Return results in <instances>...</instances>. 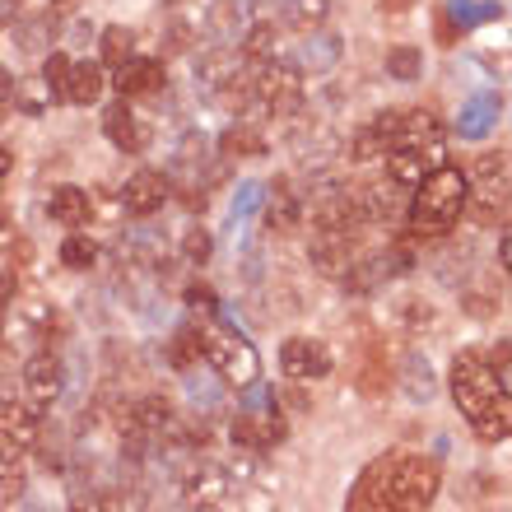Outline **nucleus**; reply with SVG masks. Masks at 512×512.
Segmentation results:
<instances>
[{"label":"nucleus","mask_w":512,"mask_h":512,"mask_svg":"<svg viewBox=\"0 0 512 512\" xmlns=\"http://www.w3.org/2000/svg\"><path fill=\"white\" fill-rule=\"evenodd\" d=\"M438 494V466L424 457L373 461L350 494L345 512H429Z\"/></svg>","instance_id":"nucleus-1"},{"label":"nucleus","mask_w":512,"mask_h":512,"mask_svg":"<svg viewBox=\"0 0 512 512\" xmlns=\"http://www.w3.org/2000/svg\"><path fill=\"white\" fill-rule=\"evenodd\" d=\"M452 396H457L461 415L471 424L485 443H503L512 433V401H508V387L494 378V368L480 350H466L452 359Z\"/></svg>","instance_id":"nucleus-2"},{"label":"nucleus","mask_w":512,"mask_h":512,"mask_svg":"<svg viewBox=\"0 0 512 512\" xmlns=\"http://www.w3.org/2000/svg\"><path fill=\"white\" fill-rule=\"evenodd\" d=\"M466 191H471V177L461 168H433L415 191H410V205H405V219L419 238H443L452 224L466 210Z\"/></svg>","instance_id":"nucleus-3"},{"label":"nucleus","mask_w":512,"mask_h":512,"mask_svg":"<svg viewBox=\"0 0 512 512\" xmlns=\"http://www.w3.org/2000/svg\"><path fill=\"white\" fill-rule=\"evenodd\" d=\"M201 350L210 359V368L224 378V387H252V382H261V354H256V345L224 312L201 326Z\"/></svg>","instance_id":"nucleus-4"},{"label":"nucleus","mask_w":512,"mask_h":512,"mask_svg":"<svg viewBox=\"0 0 512 512\" xmlns=\"http://www.w3.org/2000/svg\"><path fill=\"white\" fill-rule=\"evenodd\" d=\"M252 108L266 117H298L303 112V75L294 61H256L252 66Z\"/></svg>","instance_id":"nucleus-5"},{"label":"nucleus","mask_w":512,"mask_h":512,"mask_svg":"<svg viewBox=\"0 0 512 512\" xmlns=\"http://www.w3.org/2000/svg\"><path fill=\"white\" fill-rule=\"evenodd\" d=\"M280 368H284V378H294V382H322V378H331L336 354L317 336H289L280 345Z\"/></svg>","instance_id":"nucleus-6"},{"label":"nucleus","mask_w":512,"mask_h":512,"mask_svg":"<svg viewBox=\"0 0 512 512\" xmlns=\"http://www.w3.org/2000/svg\"><path fill=\"white\" fill-rule=\"evenodd\" d=\"M354 233L359 229H317L312 233L308 261L317 266V275H326V280H345V275H350V266L359 261Z\"/></svg>","instance_id":"nucleus-7"},{"label":"nucleus","mask_w":512,"mask_h":512,"mask_svg":"<svg viewBox=\"0 0 512 512\" xmlns=\"http://www.w3.org/2000/svg\"><path fill=\"white\" fill-rule=\"evenodd\" d=\"M354 210H359V224H396L405 219V205H410V191L401 182H373V187H350Z\"/></svg>","instance_id":"nucleus-8"},{"label":"nucleus","mask_w":512,"mask_h":512,"mask_svg":"<svg viewBox=\"0 0 512 512\" xmlns=\"http://www.w3.org/2000/svg\"><path fill=\"white\" fill-rule=\"evenodd\" d=\"M284 438V419H280V401L275 405H252L233 419V447L243 452H266Z\"/></svg>","instance_id":"nucleus-9"},{"label":"nucleus","mask_w":512,"mask_h":512,"mask_svg":"<svg viewBox=\"0 0 512 512\" xmlns=\"http://www.w3.org/2000/svg\"><path fill=\"white\" fill-rule=\"evenodd\" d=\"M168 196H173V177L159 173V168H140V173L126 177V187H122L126 215H135V219L159 215L163 205H168Z\"/></svg>","instance_id":"nucleus-10"},{"label":"nucleus","mask_w":512,"mask_h":512,"mask_svg":"<svg viewBox=\"0 0 512 512\" xmlns=\"http://www.w3.org/2000/svg\"><path fill=\"white\" fill-rule=\"evenodd\" d=\"M415 266V256L405 252V247H387V252H373V256H359L350 266V275H345V284H350L354 294H368V289H378V284L396 280V275H405V270Z\"/></svg>","instance_id":"nucleus-11"},{"label":"nucleus","mask_w":512,"mask_h":512,"mask_svg":"<svg viewBox=\"0 0 512 512\" xmlns=\"http://www.w3.org/2000/svg\"><path fill=\"white\" fill-rule=\"evenodd\" d=\"M103 135H108L122 154H145L149 149V122L131 108V98H117V103L103 112Z\"/></svg>","instance_id":"nucleus-12"},{"label":"nucleus","mask_w":512,"mask_h":512,"mask_svg":"<svg viewBox=\"0 0 512 512\" xmlns=\"http://www.w3.org/2000/svg\"><path fill=\"white\" fill-rule=\"evenodd\" d=\"M61 387H66V368H61V359L38 354V359H28L24 364V401L33 405V410H47V405L61 396Z\"/></svg>","instance_id":"nucleus-13"},{"label":"nucleus","mask_w":512,"mask_h":512,"mask_svg":"<svg viewBox=\"0 0 512 512\" xmlns=\"http://www.w3.org/2000/svg\"><path fill=\"white\" fill-rule=\"evenodd\" d=\"M503 122V94H494V89H480V94H471L466 103H461L457 112V135L461 140H485L494 126Z\"/></svg>","instance_id":"nucleus-14"},{"label":"nucleus","mask_w":512,"mask_h":512,"mask_svg":"<svg viewBox=\"0 0 512 512\" xmlns=\"http://www.w3.org/2000/svg\"><path fill=\"white\" fill-rule=\"evenodd\" d=\"M247 24H252V0H215L205 14V33L215 38V47H238Z\"/></svg>","instance_id":"nucleus-15"},{"label":"nucleus","mask_w":512,"mask_h":512,"mask_svg":"<svg viewBox=\"0 0 512 512\" xmlns=\"http://www.w3.org/2000/svg\"><path fill=\"white\" fill-rule=\"evenodd\" d=\"M112 84H117L122 98H149L168 84V75H163V61H154V56H131V61L117 66V80Z\"/></svg>","instance_id":"nucleus-16"},{"label":"nucleus","mask_w":512,"mask_h":512,"mask_svg":"<svg viewBox=\"0 0 512 512\" xmlns=\"http://www.w3.org/2000/svg\"><path fill=\"white\" fill-rule=\"evenodd\" d=\"M340 38L336 33H322V28H312V33H303V42H298V56H294V66L298 75H326V70L340 61Z\"/></svg>","instance_id":"nucleus-17"},{"label":"nucleus","mask_w":512,"mask_h":512,"mask_svg":"<svg viewBox=\"0 0 512 512\" xmlns=\"http://www.w3.org/2000/svg\"><path fill=\"white\" fill-rule=\"evenodd\" d=\"M466 210H471L480 224H508V177H494V182H480L475 191H466Z\"/></svg>","instance_id":"nucleus-18"},{"label":"nucleus","mask_w":512,"mask_h":512,"mask_svg":"<svg viewBox=\"0 0 512 512\" xmlns=\"http://www.w3.org/2000/svg\"><path fill=\"white\" fill-rule=\"evenodd\" d=\"M294 154H298V168H312V173H322L326 163L340 154V140L326 126H312V131H298L294 135Z\"/></svg>","instance_id":"nucleus-19"},{"label":"nucleus","mask_w":512,"mask_h":512,"mask_svg":"<svg viewBox=\"0 0 512 512\" xmlns=\"http://www.w3.org/2000/svg\"><path fill=\"white\" fill-rule=\"evenodd\" d=\"M401 391H405V396H410L415 405L433 401V391H438V378H433L429 354L405 350V359H401Z\"/></svg>","instance_id":"nucleus-20"},{"label":"nucleus","mask_w":512,"mask_h":512,"mask_svg":"<svg viewBox=\"0 0 512 512\" xmlns=\"http://www.w3.org/2000/svg\"><path fill=\"white\" fill-rule=\"evenodd\" d=\"M103 84H108V75H103V61H70L66 103H80V108H89V103H98V98H103Z\"/></svg>","instance_id":"nucleus-21"},{"label":"nucleus","mask_w":512,"mask_h":512,"mask_svg":"<svg viewBox=\"0 0 512 512\" xmlns=\"http://www.w3.org/2000/svg\"><path fill=\"white\" fill-rule=\"evenodd\" d=\"M56 224H66V229H84L89 215H94V201H89V191L84 187H56L52 201H47Z\"/></svg>","instance_id":"nucleus-22"},{"label":"nucleus","mask_w":512,"mask_h":512,"mask_svg":"<svg viewBox=\"0 0 512 512\" xmlns=\"http://www.w3.org/2000/svg\"><path fill=\"white\" fill-rule=\"evenodd\" d=\"M224 396H229L224 378H210V373L187 368V401H191V410H201V415H219V410H224Z\"/></svg>","instance_id":"nucleus-23"},{"label":"nucleus","mask_w":512,"mask_h":512,"mask_svg":"<svg viewBox=\"0 0 512 512\" xmlns=\"http://www.w3.org/2000/svg\"><path fill=\"white\" fill-rule=\"evenodd\" d=\"M298 219H303V196L289 191V182H280V187L270 191V210H266L270 233H294Z\"/></svg>","instance_id":"nucleus-24"},{"label":"nucleus","mask_w":512,"mask_h":512,"mask_svg":"<svg viewBox=\"0 0 512 512\" xmlns=\"http://www.w3.org/2000/svg\"><path fill=\"white\" fill-rule=\"evenodd\" d=\"M56 24H61V14L47 10L38 19H24V24L14 28V42H19V52H47L56 38Z\"/></svg>","instance_id":"nucleus-25"},{"label":"nucleus","mask_w":512,"mask_h":512,"mask_svg":"<svg viewBox=\"0 0 512 512\" xmlns=\"http://www.w3.org/2000/svg\"><path fill=\"white\" fill-rule=\"evenodd\" d=\"M326 14H331V0H284V28H294V33H312V28L326 24Z\"/></svg>","instance_id":"nucleus-26"},{"label":"nucleus","mask_w":512,"mask_h":512,"mask_svg":"<svg viewBox=\"0 0 512 512\" xmlns=\"http://www.w3.org/2000/svg\"><path fill=\"white\" fill-rule=\"evenodd\" d=\"M219 149H224V154H238V159H256V154H266V135L256 131L252 122H238L224 131Z\"/></svg>","instance_id":"nucleus-27"},{"label":"nucleus","mask_w":512,"mask_h":512,"mask_svg":"<svg viewBox=\"0 0 512 512\" xmlns=\"http://www.w3.org/2000/svg\"><path fill=\"white\" fill-rule=\"evenodd\" d=\"M447 14L457 28H480L489 19H499L503 5H494V0H447Z\"/></svg>","instance_id":"nucleus-28"},{"label":"nucleus","mask_w":512,"mask_h":512,"mask_svg":"<svg viewBox=\"0 0 512 512\" xmlns=\"http://www.w3.org/2000/svg\"><path fill=\"white\" fill-rule=\"evenodd\" d=\"M243 56L247 61H270V56H275V19H261V24H247V33L243 38Z\"/></svg>","instance_id":"nucleus-29"},{"label":"nucleus","mask_w":512,"mask_h":512,"mask_svg":"<svg viewBox=\"0 0 512 512\" xmlns=\"http://www.w3.org/2000/svg\"><path fill=\"white\" fill-rule=\"evenodd\" d=\"M168 359H173V368H182V373H187L196 359H205V350H201V326H182V331L168 340Z\"/></svg>","instance_id":"nucleus-30"},{"label":"nucleus","mask_w":512,"mask_h":512,"mask_svg":"<svg viewBox=\"0 0 512 512\" xmlns=\"http://www.w3.org/2000/svg\"><path fill=\"white\" fill-rule=\"evenodd\" d=\"M387 75L401 84H415L424 75V52L419 47H391L387 52Z\"/></svg>","instance_id":"nucleus-31"},{"label":"nucleus","mask_w":512,"mask_h":512,"mask_svg":"<svg viewBox=\"0 0 512 512\" xmlns=\"http://www.w3.org/2000/svg\"><path fill=\"white\" fill-rule=\"evenodd\" d=\"M24 499V471H19V452H0V512Z\"/></svg>","instance_id":"nucleus-32"},{"label":"nucleus","mask_w":512,"mask_h":512,"mask_svg":"<svg viewBox=\"0 0 512 512\" xmlns=\"http://www.w3.org/2000/svg\"><path fill=\"white\" fill-rule=\"evenodd\" d=\"M66 84H70V56L52 52L42 61V89L52 94V103H66Z\"/></svg>","instance_id":"nucleus-33"},{"label":"nucleus","mask_w":512,"mask_h":512,"mask_svg":"<svg viewBox=\"0 0 512 512\" xmlns=\"http://www.w3.org/2000/svg\"><path fill=\"white\" fill-rule=\"evenodd\" d=\"M131 56H135V33L131 28H122V24L103 28V61H108V66H122V61H131Z\"/></svg>","instance_id":"nucleus-34"},{"label":"nucleus","mask_w":512,"mask_h":512,"mask_svg":"<svg viewBox=\"0 0 512 512\" xmlns=\"http://www.w3.org/2000/svg\"><path fill=\"white\" fill-rule=\"evenodd\" d=\"M98 261V247L84 238V233H70L66 243H61V266L66 270H89Z\"/></svg>","instance_id":"nucleus-35"},{"label":"nucleus","mask_w":512,"mask_h":512,"mask_svg":"<svg viewBox=\"0 0 512 512\" xmlns=\"http://www.w3.org/2000/svg\"><path fill=\"white\" fill-rule=\"evenodd\" d=\"M261 196H266V191H261V182H243V187H238V196H233V229H243L247 219L256 215Z\"/></svg>","instance_id":"nucleus-36"},{"label":"nucleus","mask_w":512,"mask_h":512,"mask_svg":"<svg viewBox=\"0 0 512 512\" xmlns=\"http://www.w3.org/2000/svg\"><path fill=\"white\" fill-rule=\"evenodd\" d=\"M205 149H210V140H205L201 131H191L182 145H177V159L173 168H196V163H205Z\"/></svg>","instance_id":"nucleus-37"},{"label":"nucleus","mask_w":512,"mask_h":512,"mask_svg":"<svg viewBox=\"0 0 512 512\" xmlns=\"http://www.w3.org/2000/svg\"><path fill=\"white\" fill-rule=\"evenodd\" d=\"M205 256H210V233L187 229V238H182V261H187V266H205Z\"/></svg>","instance_id":"nucleus-38"},{"label":"nucleus","mask_w":512,"mask_h":512,"mask_svg":"<svg viewBox=\"0 0 512 512\" xmlns=\"http://www.w3.org/2000/svg\"><path fill=\"white\" fill-rule=\"evenodd\" d=\"M187 308H191V312H201L205 322H210V317H219L215 289H205V284H191V289H187Z\"/></svg>","instance_id":"nucleus-39"},{"label":"nucleus","mask_w":512,"mask_h":512,"mask_svg":"<svg viewBox=\"0 0 512 512\" xmlns=\"http://www.w3.org/2000/svg\"><path fill=\"white\" fill-rule=\"evenodd\" d=\"M475 173H480V182H494V177H508V159H503V154H485V159L475 163Z\"/></svg>","instance_id":"nucleus-40"},{"label":"nucleus","mask_w":512,"mask_h":512,"mask_svg":"<svg viewBox=\"0 0 512 512\" xmlns=\"http://www.w3.org/2000/svg\"><path fill=\"white\" fill-rule=\"evenodd\" d=\"M14 98H19V84H14V75L5 66H0V117H10Z\"/></svg>","instance_id":"nucleus-41"},{"label":"nucleus","mask_w":512,"mask_h":512,"mask_svg":"<svg viewBox=\"0 0 512 512\" xmlns=\"http://www.w3.org/2000/svg\"><path fill=\"white\" fill-rule=\"evenodd\" d=\"M191 28L187 24H173V28H168V52H187V47H191Z\"/></svg>","instance_id":"nucleus-42"},{"label":"nucleus","mask_w":512,"mask_h":512,"mask_svg":"<svg viewBox=\"0 0 512 512\" xmlns=\"http://www.w3.org/2000/svg\"><path fill=\"white\" fill-rule=\"evenodd\" d=\"M10 298H14V275L10 270H0V308H5Z\"/></svg>","instance_id":"nucleus-43"},{"label":"nucleus","mask_w":512,"mask_h":512,"mask_svg":"<svg viewBox=\"0 0 512 512\" xmlns=\"http://www.w3.org/2000/svg\"><path fill=\"white\" fill-rule=\"evenodd\" d=\"M14 14H19V0H0V28H10Z\"/></svg>","instance_id":"nucleus-44"},{"label":"nucleus","mask_w":512,"mask_h":512,"mask_svg":"<svg viewBox=\"0 0 512 512\" xmlns=\"http://www.w3.org/2000/svg\"><path fill=\"white\" fill-rule=\"evenodd\" d=\"M512 261V243H508V233H499V270H508Z\"/></svg>","instance_id":"nucleus-45"},{"label":"nucleus","mask_w":512,"mask_h":512,"mask_svg":"<svg viewBox=\"0 0 512 512\" xmlns=\"http://www.w3.org/2000/svg\"><path fill=\"white\" fill-rule=\"evenodd\" d=\"M75 5H80V0H52L56 14H75Z\"/></svg>","instance_id":"nucleus-46"},{"label":"nucleus","mask_w":512,"mask_h":512,"mask_svg":"<svg viewBox=\"0 0 512 512\" xmlns=\"http://www.w3.org/2000/svg\"><path fill=\"white\" fill-rule=\"evenodd\" d=\"M10 173V154H5V145H0V177Z\"/></svg>","instance_id":"nucleus-47"}]
</instances>
